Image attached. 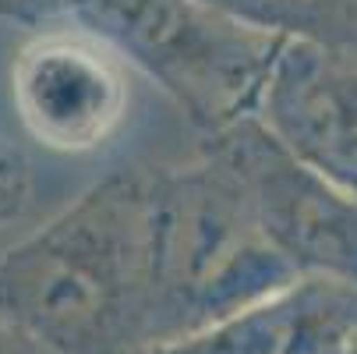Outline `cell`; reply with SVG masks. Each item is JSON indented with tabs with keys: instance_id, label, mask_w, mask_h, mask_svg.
I'll return each mask as SVG.
<instances>
[{
	"instance_id": "cell-4",
	"label": "cell",
	"mask_w": 357,
	"mask_h": 354,
	"mask_svg": "<svg viewBox=\"0 0 357 354\" xmlns=\"http://www.w3.org/2000/svg\"><path fill=\"white\" fill-rule=\"evenodd\" d=\"M0 354H43V351H25V347H4V344H0Z\"/></svg>"
},
{
	"instance_id": "cell-3",
	"label": "cell",
	"mask_w": 357,
	"mask_h": 354,
	"mask_svg": "<svg viewBox=\"0 0 357 354\" xmlns=\"http://www.w3.org/2000/svg\"><path fill=\"white\" fill-rule=\"evenodd\" d=\"M269 223L294 259L357 280V198L315 170L287 167L269 191Z\"/></svg>"
},
{
	"instance_id": "cell-2",
	"label": "cell",
	"mask_w": 357,
	"mask_h": 354,
	"mask_svg": "<svg viewBox=\"0 0 357 354\" xmlns=\"http://www.w3.org/2000/svg\"><path fill=\"white\" fill-rule=\"evenodd\" d=\"M18 103L32 131L54 145H89L117 121L124 92L107 61L71 43H50L25 57Z\"/></svg>"
},
{
	"instance_id": "cell-1",
	"label": "cell",
	"mask_w": 357,
	"mask_h": 354,
	"mask_svg": "<svg viewBox=\"0 0 357 354\" xmlns=\"http://www.w3.org/2000/svg\"><path fill=\"white\" fill-rule=\"evenodd\" d=\"M273 110L294 153L322 181L357 198V64L294 46L276 78Z\"/></svg>"
}]
</instances>
